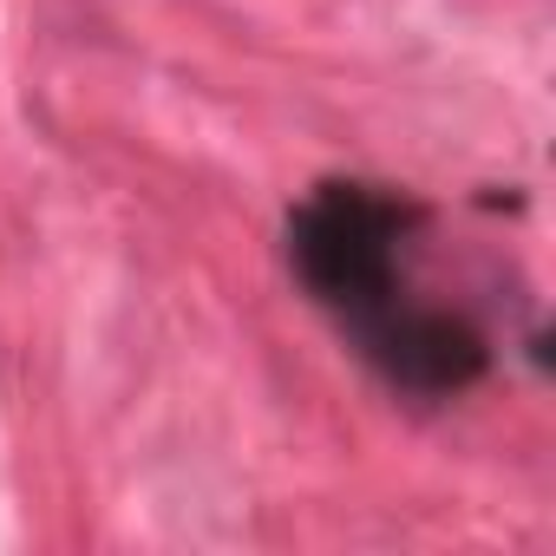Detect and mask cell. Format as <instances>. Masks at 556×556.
Masks as SVG:
<instances>
[{
  "instance_id": "6da1fadb",
  "label": "cell",
  "mask_w": 556,
  "mask_h": 556,
  "mask_svg": "<svg viewBox=\"0 0 556 556\" xmlns=\"http://www.w3.org/2000/svg\"><path fill=\"white\" fill-rule=\"evenodd\" d=\"M400 223H406V210L393 197H380L367 184H321L289 223V255L328 308L361 321L380 302H393Z\"/></svg>"
},
{
  "instance_id": "7a4b0ae2",
  "label": "cell",
  "mask_w": 556,
  "mask_h": 556,
  "mask_svg": "<svg viewBox=\"0 0 556 556\" xmlns=\"http://www.w3.org/2000/svg\"><path fill=\"white\" fill-rule=\"evenodd\" d=\"M367 354L387 367V380L413 387V393H458L478 380L484 367V341L452 321V315H432V308H400V302H380L374 315L354 321Z\"/></svg>"
}]
</instances>
